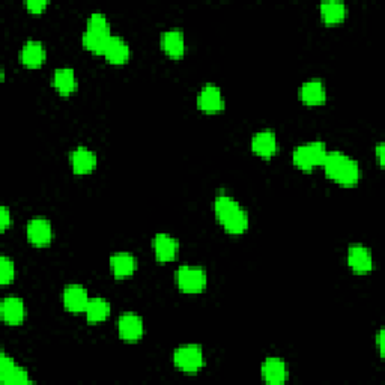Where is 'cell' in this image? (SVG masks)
I'll return each instance as SVG.
<instances>
[{"label": "cell", "mask_w": 385, "mask_h": 385, "mask_svg": "<svg viewBox=\"0 0 385 385\" xmlns=\"http://www.w3.org/2000/svg\"><path fill=\"white\" fill-rule=\"evenodd\" d=\"M214 213L227 234L241 235L249 229V214L232 196L218 195L214 200Z\"/></svg>", "instance_id": "cell-1"}, {"label": "cell", "mask_w": 385, "mask_h": 385, "mask_svg": "<svg viewBox=\"0 0 385 385\" xmlns=\"http://www.w3.org/2000/svg\"><path fill=\"white\" fill-rule=\"evenodd\" d=\"M325 175L343 187H354L360 182L361 169L357 160L342 151H329L322 164Z\"/></svg>", "instance_id": "cell-2"}, {"label": "cell", "mask_w": 385, "mask_h": 385, "mask_svg": "<svg viewBox=\"0 0 385 385\" xmlns=\"http://www.w3.org/2000/svg\"><path fill=\"white\" fill-rule=\"evenodd\" d=\"M327 146L324 142L313 140L297 146L292 152V161L301 170L310 172L318 166H322L327 158Z\"/></svg>", "instance_id": "cell-3"}, {"label": "cell", "mask_w": 385, "mask_h": 385, "mask_svg": "<svg viewBox=\"0 0 385 385\" xmlns=\"http://www.w3.org/2000/svg\"><path fill=\"white\" fill-rule=\"evenodd\" d=\"M173 364L186 373H197L205 366L204 350L199 345H182L173 352Z\"/></svg>", "instance_id": "cell-4"}, {"label": "cell", "mask_w": 385, "mask_h": 385, "mask_svg": "<svg viewBox=\"0 0 385 385\" xmlns=\"http://www.w3.org/2000/svg\"><path fill=\"white\" fill-rule=\"evenodd\" d=\"M175 280L184 293H200L206 288V271L195 265H182L177 270Z\"/></svg>", "instance_id": "cell-5"}, {"label": "cell", "mask_w": 385, "mask_h": 385, "mask_svg": "<svg viewBox=\"0 0 385 385\" xmlns=\"http://www.w3.org/2000/svg\"><path fill=\"white\" fill-rule=\"evenodd\" d=\"M117 331L125 342L140 341L145 334L143 319L137 313H133V311H126L117 320Z\"/></svg>", "instance_id": "cell-6"}, {"label": "cell", "mask_w": 385, "mask_h": 385, "mask_svg": "<svg viewBox=\"0 0 385 385\" xmlns=\"http://www.w3.org/2000/svg\"><path fill=\"white\" fill-rule=\"evenodd\" d=\"M27 240L36 247H44L50 244L53 238V227L50 220L44 217H33L26 226Z\"/></svg>", "instance_id": "cell-7"}, {"label": "cell", "mask_w": 385, "mask_h": 385, "mask_svg": "<svg viewBox=\"0 0 385 385\" xmlns=\"http://www.w3.org/2000/svg\"><path fill=\"white\" fill-rule=\"evenodd\" d=\"M197 106L206 113H217L224 108V98L222 89L217 85H205L197 95Z\"/></svg>", "instance_id": "cell-8"}, {"label": "cell", "mask_w": 385, "mask_h": 385, "mask_svg": "<svg viewBox=\"0 0 385 385\" xmlns=\"http://www.w3.org/2000/svg\"><path fill=\"white\" fill-rule=\"evenodd\" d=\"M0 381L3 384H31L29 373L26 369L20 368L11 357L5 352L0 355Z\"/></svg>", "instance_id": "cell-9"}, {"label": "cell", "mask_w": 385, "mask_h": 385, "mask_svg": "<svg viewBox=\"0 0 385 385\" xmlns=\"http://www.w3.org/2000/svg\"><path fill=\"white\" fill-rule=\"evenodd\" d=\"M152 249L158 262H172L178 256L179 243L169 234H157L152 240Z\"/></svg>", "instance_id": "cell-10"}, {"label": "cell", "mask_w": 385, "mask_h": 385, "mask_svg": "<svg viewBox=\"0 0 385 385\" xmlns=\"http://www.w3.org/2000/svg\"><path fill=\"white\" fill-rule=\"evenodd\" d=\"M347 265L357 274H368L373 270L372 252L366 245L354 244L347 250Z\"/></svg>", "instance_id": "cell-11"}, {"label": "cell", "mask_w": 385, "mask_h": 385, "mask_svg": "<svg viewBox=\"0 0 385 385\" xmlns=\"http://www.w3.org/2000/svg\"><path fill=\"white\" fill-rule=\"evenodd\" d=\"M89 295L85 286L81 285H68L63 289V306L71 313H81L86 310V306L89 302Z\"/></svg>", "instance_id": "cell-12"}, {"label": "cell", "mask_w": 385, "mask_h": 385, "mask_svg": "<svg viewBox=\"0 0 385 385\" xmlns=\"http://www.w3.org/2000/svg\"><path fill=\"white\" fill-rule=\"evenodd\" d=\"M300 99L306 106H320L327 99V89L322 80L310 79L300 88Z\"/></svg>", "instance_id": "cell-13"}, {"label": "cell", "mask_w": 385, "mask_h": 385, "mask_svg": "<svg viewBox=\"0 0 385 385\" xmlns=\"http://www.w3.org/2000/svg\"><path fill=\"white\" fill-rule=\"evenodd\" d=\"M252 149L262 158H271L279 149L277 136L272 130H262L252 139Z\"/></svg>", "instance_id": "cell-14"}, {"label": "cell", "mask_w": 385, "mask_h": 385, "mask_svg": "<svg viewBox=\"0 0 385 385\" xmlns=\"http://www.w3.org/2000/svg\"><path fill=\"white\" fill-rule=\"evenodd\" d=\"M262 378L271 385H281L288 378V368L285 360L279 357H268L262 364Z\"/></svg>", "instance_id": "cell-15"}, {"label": "cell", "mask_w": 385, "mask_h": 385, "mask_svg": "<svg viewBox=\"0 0 385 385\" xmlns=\"http://www.w3.org/2000/svg\"><path fill=\"white\" fill-rule=\"evenodd\" d=\"M97 166L95 154L86 146L80 145L71 152V167L77 175H88Z\"/></svg>", "instance_id": "cell-16"}, {"label": "cell", "mask_w": 385, "mask_h": 385, "mask_svg": "<svg viewBox=\"0 0 385 385\" xmlns=\"http://www.w3.org/2000/svg\"><path fill=\"white\" fill-rule=\"evenodd\" d=\"M130 45L128 42L121 38V36H115L112 35V38L108 40L107 47L104 50V56L107 59V62L113 63V65H124V63L128 62L130 59Z\"/></svg>", "instance_id": "cell-17"}, {"label": "cell", "mask_w": 385, "mask_h": 385, "mask_svg": "<svg viewBox=\"0 0 385 385\" xmlns=\"http://www.w3.org/2000/svg\"><path fill=\"white\" fill-rule=\"evenodd\" d=\"M161 49L167 56L179 59L186 53V38L179 29H170L161 35Z\"/></svg>", "instance_id": "cell-18"}, {"label": "cell", "mask_w": 385, "mask_h": 385, "mask_svg": "<svg viewBox=\"0 0 385 385\" xmlns=\"http://www.w3.org/2000/svg\"><path fill=\"white\" fill-rule=\"evenodd\" d=\"M0 313L9 325L22 324L26 318L24 301L18 297H6L0 306Z\"/></svg>", "instance_id": "cell-19"}, {"label": "cell", "mask_w": 385, "mask_h": 385, "mask_svg": "<svg viewBox=\"0 0 385 385\" xmlns=\"http://www.w3.org/2000/svg\"><path fill=\"white\" fill-rule=\"evenodd\" d=\"M110 270L117 279L130 277L137 270V258L131 253H115L110 256Z\"/></svg>", "instance_id": "cell-20"}, {"label": "cell", "mask_w": 385, "mask_h": 385, "mask_svg": "<svg viewBox=\"0 0 385 385\" xmlns=\"http://www.w3.org/2000/svg\"><path fill=\"white\" fill-rule=\"evenodd\" d=\"M20 60L23 65L29 68H40L45 60V49L42 42L36 40H29L20 51Z\"/></svg>", "instance_id": "cell-21"}, {"label": "cell", "mask_w": 385, "mask_h": 385, "mask_svg": "<svg viewBox=\"0 0 385 385\" xmlns=\"http://www.w3.org/2000/svg\"><path fill=\"white\" fill-rule=\"evenodd\" d=\"M77 77L72 68H58L53 74V86L60 95H69L77 90Z\"/></svg>", "instance_id": "cell-22"}, {"label": "cell", "mask_w": 385, "mask_h": 385, "mask_svg": "<svg viewBox=\"0 0 385 385\" xmlns=\"http://www.w3.org/2000/svg\"><path fill=\"white\" fill-rule=\"evenodd\" d=\"M85 313H86L88 322H92V324L103 322V320H106L107 316L110 315V302L103 297L89 298Z\"/></svg>", "instance_id": "cell-23"}, {"label": "cell", "mask_w": 385, "mask_h": 385, "mask_svg": "<svg viewBox=\"0 0 385 385\" xmlns=\"http://www.w3.org/2000/svg\"><path fill=\"white\" fill-rule=\"evenodd\" d=\"M346 17V5L338 0L320 3V18L327 24H338Z\"/></svg>", "instance_id": "cell-24"}, {"label": "cell", "mask_w": 385, "mask_h": 385, "mask_svg": "<svg viewBox=\"0 0 385 385\" xmlns=\"http://www.w3.org/2000/svg\"><path fill=\"white\" fill-rule=\"evenodd\" d=\"M110 38H112V33L110 32L86 29L83 33V45L89 51H92L95 54H104Z\"/></svg>", "instance_id": "cell-25"}, {"label": "cell", "mask_w": 385, "mask_h": 385, "mask_svg": "<svg viewBox=\"0 0 385 385\" xmlns=\"http://www.w3.org/2000/svg\"><path fill=\"white\" fill-rule=\"evenodd\" d=\"M15 277V265L13 259H9L8 256H2L0 258V283L2 285H9Z\"/></svg>", "instance_id": "cell-26"}, {"label": "cell", "mask_w": 385, "mask_h": 385, "mask_svg": "<svg viewBox=\"0 0 385 385\" xmlns=\"http://www.w3.org/2000/svg\"><path fill=\"white\" fill-rule=\"evenodd\" d=\"M47 6H49V2H45V0H27L26 2V8L33 14L42 13Z\"/></svg>", "instance_id": "cell-27"}, {"label": "cell", "mask_w": 385, "mask_h": 385, "mask_svg": "<svg viewBox=\"0 0 385 385\" xmlns=\"http://www.w3.org/2000/svg\"><path fill=\"white\" fill-rule=\"evenodd\" d=\"M0 217H2V231H6L9 224H11V213H9L8 206L3 205L2 209H0Z\"/></svg>", "instance_id": "cell-28"}, {"label": "cell", "mask_w": 385, "mask_h": 385, "mask_svg": "<svg viewBox=\"0 0 385 385\" xmlns=\"http://www.w3.org/2000/svg\"><path fill=\"white\" fill-rule=\"evenodd\" d=\"M375 154H377L378 163H379V166L382 167L384 166V143H378L377 145V149H375Z\"/></svg>", "instance_id": "cell-29"}, {"label": "cell", "mask_w": 385, "mask_h": 385, "mask_svg": "<svg viewBox=\"0 0 385 385\" xmlns=\"http://www.w3.org/2000/svg\"><path fill=\"white\" fill-rule=\"evenodd\" d=\"M377 342H378L379 354H381V357H384V329H381V331L378 333V336H377Z\"/></svg>", "instance_id": "cell-30"}]
</instances>
